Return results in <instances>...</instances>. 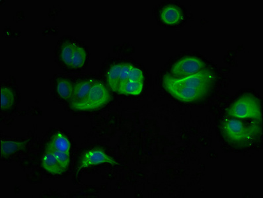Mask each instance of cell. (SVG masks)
<instances>
[{
	"label": "cell",
	"instance_id": "6da1fadb",
	"mask_svg": "<svg viewBox=\"0 0 263 198\" xmlns=\"http://www.w3.org/2000/svg\"><path fill=\"white\" fill-rule=\"evenodd\" d=\"M218 84L215 71L205 68L199 72L184 78L176 79L170 73L163 75V88L180 102L197 105L204 102L214 93Z\"/></svg>",
	"mask_w": 263,
	"mask_h": 198
},
{
	"label": "cell",
	"instance_id": "7a4b0ae2",
	"mask_svg": "<svg viewBox=\"0 0 263 198\" xmlns=\"http://www.w3.org/2000/svg\"><path fill=\"white\" fill-rule=\"evenodd\" d=\"M218 129L223 141L234 149L255 148L261 142V121L238 119L224 115L219 121Z\"/></svg>",
	"mask_w": 263,
	"mask_h": 198
},
{
	"label": "cell",
	"instance_id": "3957f363",
	"mask_svg": "<svg viewBox=\"0 0 263 198\" xmlns=\"http://www.w3.org/2000/svg\"><path fill=\"white\" fill-rule=\"evenodd\" d=\"M111 96L107 87L100 81L94 79L81 80L73 85L70 105L73 109L90 111L104 107Z\"/></svg>",
	"mask_w": 263,
	"mask_h": 198
},
{
	"label": "cell",
	"instance_id": "277c9868",
	"mask_svg": "<svg viewBox=\"0 0 263 198\" xmlns=\"http://www.w3.org/2000/svg\"><path fill=\"white\" fill-rule=\"evenodd\" d=\"M107 80L108 86L118 94L138 96L144 89V73L130 64H117L111 66L107 71Z\"/></svg>",
	"mask_w": 263,
	"mask_h": 198
},
{
	"label": "cell",
	"instance_id": "5b68a950",
	"mask_svg": "<svg viewBox=\"0 0 263 198\" xmlns=\"http://www.w3.org/2000/svg\"><path fill=\"white\" fill-rule=\"evenodd\" d=\"M71 144L61 132L50 138L42 159V166L48 172L61 175L68 170L70 163Z\"/></svg>",
	"mask_w": 263,
	"mask_h": 198
},
{
	"label": "cell",
	"instance_id": "8992f818",
	"mask_svg": "<svg viewBox=\"0 0 263 198\" xmlns=\"http://www.w3.org/2000/svg\"><path fill=\"white\" fill-rule=\"evenodd\" d=\"M226 115L238 119L261 121L260 101L254 94H244L231 103L226 110Z\"/></svg>",
	"mask_w": 263,
	"mask_h": 198
},
{
	"label": "cell",
	"instance_id": "52a82bcc",
	"mask_svg": "<svg viewBox=\"0 0 263 198\" xmlns=\"http://www.w3.org/2000/svg\"><path fill=\"white\" fill-rule=\"evenodd\" d=\"M206 63L195 56H185L179 59L171 68L170 74L176 78H184L196 74L206 68Z\"/></svg>",
	"mask_w": 263,
	"mask_h": 198
},
{
	"label": "cell",
	"instance_id": "ba28073f",
	"mask_svg": "<svg viewBox=\"0 0 263 198\" xmlns=\"http://www.w3.org/2000/svg\"><path fill=\"white\" fill-rule=\"evenodd\" d=\"M61 57L62 62L70 68H80L84 65L87 53L84 48L74 43L65 44L62 47Z\"/></svg>",
	"mask_w": 263,
	"mask_h": 198
},
{
	"label": "cell",
	"instance_id": "9c48e42d",
	"mask_svg": "<svg viewBox=\"0 0 263 198\" xmlns=\"http://www.w3.org/2000/svg\"><path fill=\"white\" fill-rule=\"evenodd\" d=\"M108 163L111 165H119L112 157L108 156L103 151L100 149H90L83 155L80 161L77 169L78 171L85 168L91 166Z\"/></svg>",
	"mask_w": 263,
	"mask_h": 198
},
{
	"label": "cell",
	"instance_id": "30bf717a",
	"mask_svg": "<svg viewBox=\"0 0 263 198\" xmlns=\"http://www.w3.org/2000/svg\"><path fill=\"white\" fill-rule=\"evenodd\" d=\"M161 22L167 25H175L183 19V11L176 6L169 5L164 7L160 13Z\"/></svg>",
	"mask_w": 263,
	"mask_h": 198
},
{
	"label": "cell",
	"instance_id": "8fae6325",
	"mask_svg": "<svg viewBox=\"0 0 263 198\" xmlns=\"http://www.w3.org/2000/svg\"><path fill=\"white\" fill-rule=\"evenodd\" d=\"M57 91L62 98L70 100L73 94V85L66 78H59L57 80Z\"/></svg>",
	"mask_w": 263,
	"mask_h": 198
},
{
	"label": "cell",
	"instance_id": "7c38bea8",
	"mask_svg": "<svg viewBox=\"0 0 263 198\" xmlns=\"http://www.w3.org/2000/svg\"><path fill=\"white\" fill-rule=\"evenodd\" d=\"M1 153L2 157L12 155L13 154L26 146L25 142L2 141Z\"/></svg>",
	"mask_w": 263,
	"mask_h": 198
},
{
	"label": "cell",
	"instance_id": "4fadbf2b",
	"mask_svg": "<svg viewBox=\"0 0 263 198\" xmlns=\"http://www.w3.org/2000/svg\"><path fill=\"white\" fill-rule=\"evenodd\" d=\"M15 94L12 90L9 87H2L1 89V108L2 110L11 109L14 105Z\"/></svg>",
	"mask_w": 263,
	"mask_h": 198
}]
</instances>
